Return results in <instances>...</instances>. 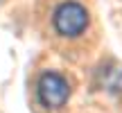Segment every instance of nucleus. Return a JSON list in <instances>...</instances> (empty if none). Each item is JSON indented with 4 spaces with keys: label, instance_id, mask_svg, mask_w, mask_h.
<instances>
[{
    "label": "nucleus",
    "instance_id": "nucleus-1",
    "mask_svg": "<svg viewBox=\"0 0 122 113\" xmlns=\"http://www.w3.org/2000/svg\"><path fill=\"white\" fill-rule=\"evenodd\" d=\"M50 25H52V34L59 41L68 45H79L86 43V39L93 34L95 18L84 0H59L52 7Z\"/></svg>",
    "mask_w": 122,
    "mask_h": 113
},
{
    "label": "nucleus",
    "instance_id": "nucleus-2",
    "mask_svg": "<svg viewBox=\"0 0 122 113\" xmlns=\"http://www.w3.org/2000/svg\"><path fill=\"white\" fill-rule=\"evenodd\" d=\"M72 88L66 75L59 70H43L36 79V100L45 111H61L68 104Z\"/></svg>",
    "mask_w": 122,
    "mask_h": 113
},
{
    "label": "nucleus",
    "instance_id": "nucleus-3",
    "mask_svg": "<svg viewBox=\"0 0 122 113\" xmlns=\"http://www.w3.org/2000/svg\"><path fill=\"white\" fill-rule=\"evenodd\" d=\"M97 88L106 93V95H122V66L118 61H106L97 68L95 72Z\"/></svg>",
    "mask_w": 122,
    "mask_h": 113
}]
</instances>
